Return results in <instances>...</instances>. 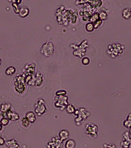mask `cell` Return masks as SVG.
Here are the masks:
<instances>
[{"label":"cell","instance_id":"8fae6325","mask_svg":"<svg viewBox=\"0 0 131 148\" xmlns=\"http://www.w3.org/2000/svg\"><path fill=\"white\" fill-rule=\"evenodd\" d=\"M30 10L26 6L23 5L20 7L18 16L21 18H25L27 17L29 14Z\"/></svg>","mask_w":131,"mask_h":148},{"label":"cell","instance_id":"d4e9b609","mask_svg":"<svg viewBox=\"0 0 131 148\" xmlns=\"http://www.w3.org/2000/svg\"><path fill=\"white\" fill-rule=\"evenodd\" d=\"M5 143V140L3 137L0 136V146H3Z\"/></svg>","mask_w":131,"mask_h":148},{"label":"cell","instance_id":"4316f807","mask_svg":"<svg viewBox=\"0 0 131 148\" xmlns=\"http://www.w3.org/2000/svg\"><path fill=\"white\" fill-rule=\"evenodd\" d=\"M130 134L131 135V129H130Z\"/></svg>","mask_w":131,"mask_h":148},{"label":"cell","instance_id":"603a6c76","mask_svg":"<svg viewBox=\"0 0 131 148\" xmlns=\"http://www.w3.org/2000/svg\"><path fill=\"white\" fill-rule=\"evenodd\" d=\"M103 148H117L115 144L111 143H104L103 145Z\"/></svg>","mask_w":131,"mask_h":148},{"label":"cell","instance_id":"6da1fadb","mask_svg":"<svg viewBox=\"0 0 131 148\" xmlns=\"http://www.w3.org/2000/svg\"><path fill=\"white\" fill-rule=\"evenodd\" d=\"M124 48L122 44L119 42H113L108 45L107 53L111 58H115L122 54Z\"/></svg>","mask_w":131,"mask_h":148},{"label":"cell","instance_id":"277c9868","mask_svg":"<svg viewBox=\"0 0 131 148\" xmlns=\"http://www.w3.org/2000/svg\"><path fill=\"white\" fill-rule=\"evenodd\" d=\"M77 115L76 118L74 119L75 122L76 124H81L82 122L88 118L90 115V112L86 110L84 108H79L76 110L75 113Z\"/></svg>","mask_w":131,"mask_h":148},{"label":"cell","instance_id":"9c48e42d","mask_svg":"<svg viewBox=\"0 0 131 148\" xmlns=\"http://www.w3.org/2000/svg\"><path fill=\"white\" fill-rule=\"evenodd\" d=\"M17 70V68L16 66L11 65L5 68L4 71V74L7 76H13L16 73Z\"/></svg>","mask_w":131,"mask_h":148},{"label":"cell","instance_id":"44dd1931","mask_svg":"<svg viewBox=\"0 0 131 148\" xmlns=\"http://www.w3.org/2000/svg\"><path fill=\"white\" fill-rule=\"evenodd\" d=\"M43 81L42 77L41 76V75H37L36 79L34 81V84L37 86H39L41 85V83H42V82Z\"/></svg>","mask_w":131,"mask_h":148},{"label":"cell","instance_id":"5b68a950","mask_svg":"<svg viewBox=\"0 0 131 148\" xmlns=\"http://www.w3.org/2000/svg\"><path fill=\"white\" fill-rule=\"evenodd\" d=\"M47 107L45 105V101L42 98H40L37 101L34 108L35 114L38 116H41L46 113Z\"/></svg>","mask_w":131,"mask_h":148},{"label":"cell","instance_id":"2e32d148","mask_svg":"<svg viewBox=\"0 0 131 148\" xmlns=\"http://www.w3.org/2000/svg\"><path fill=\"white\" fill-rule=\"evenodd\" d=\"M122 15L123 18L126 19H128L130 18L131 15L130 9L128 8L124 9L122 11Z\"/></svg>","mask_w":131,"mask_h":148},{"label":"cell","instance_id":"9a60e30c","mask_svg":"<svg viewBox=\"0 0 131 148\" xmlns=\"http://www.w3.org/2000/svg\"><path fill=\"white\" fill-rule=\"evenodd\" d=\"M76 145L75 141L72 139H70L65 142L64 147L65 148H75Z\"/></svg>","mask_w":131,"mask_h":148},{"label":"cell","instance_id":"e0dca14e","mask_svg":"<svg viewBox=\"0 0 131 148\" xmlns=\"http://www.w3.org/2000/svg\"><path fill=\"white\" fill-rule=\"evenodd\" d=\"M123 125L124 127L131 129V113L128 114L126 120L123 123Z\"/></svg>","mask_w":131,"mask_h":148},{"label":"cell","instance_id":"5bb4252c","mask_svg":"<svg viewBox=\"0 0 131 148\" xmlns=\"http://www.w3.org/2000/svg\"><path fill=\"white\" fill-rule=\"evenodd\" d=\"M25 116L29 120L30 123H33L36 121V118L35 113L32 111H29L26 113Z\"/></svg>","mask_w":131,"mask_h":148},{"label":"cell","instance_id":"3957f363","mask_svg":"<svg viewBox=\"0 0 131 148\" xmlns=\"http://www.w3.org/2000/svg\"><path fill=\"white\" fill-rule=\"evenodd\" d=\"M84 132L87 136L93 138H97L99 135L98 126L94 123H88L85 126Z\"/></svg>","mask_w":131,"mask_h":148},{"label":"cell","instance_id":"ffe728a7","mask_svg":"<svg viewBox=\"0 0 131 148\" xmlns=\"http://www.w3.org/2000/svg\"><path fill=\"white\" fill-rule=\"evenodd\" d=\"M66 112L70 114H72V113H74L75 112V108L74 106L71 104H69L66 107Z\"/></svg>","mask_w":131,"mask_h":148},{"label":"cell","instance_id":"7a4b0ae2","mask_svg":"<svg viewBox=\"0 0 131 148\" xmlns=\"http://www.w3.org/2000/svg\"><path fill=\"white\" fill-rule=\"evenodd\" d=\"M13 84L15 92L19 95L22 94L26 90L25 77L23 75H17L14 79Z\"/></svg>","mask_w":131,"mask_h":148},{"label":"cell","instance_id":"4fadbf2b","mask_svg":"<svg viewBox=\"0 0 131 148\" xmlns=\"http://www.w3.org/2000/svg\"><path fill=\"white\" fill-rule=\"evenodd\" d=\"M70 136V133L67 130H62L59 133V138L62 142L67 139Z\"/></svg>","mask_w":131,"mask_h":148},{"label":"cell","instance_id":"52a82bcc","mask_svg":"<svg viewBox=\"0 0 131 148\" xmlns=\"http://www.w3.org/2000/svg\"><path fill=\"white\" fill-rule=\"evenodd\" d=\"M63 143L59 137L54 136L47 142L46 146L47 148H61Z\"/></svg>","mask_w":131,"mask_h":148},{"label":"cell","instance_id":"d6986e66","mask_svg":"<svg viewBox=\"0 0 131 148\" xmlns=\"http://www.w3.org/2000/svg\"><path fill=\"white\" fill-rule=\"evenodd\" d=\"M21 124L24 127H28L30 125V123L29 120L28 119V118L26 117V116H24L21 119Z\"/></svg>","mask_w":131,"mask_h":148},{"label":"cell","instance_id":"cb8c5ba5","mask_svg":"<svg viewBox=\"0 0 131 148\" xmlns=\"http://www.w3.org/2000/svg\"><path fill=\"white\" fill-rule=\"evenodd\" d=\"M66 91L64 90H60V91H57L56 92V95L57 97H60V96H65L66 95Z\"/></svg>","mask_w":131,"mask_h":148},{"label":"cell","instance_id":"7402d4cb","mask_svg":"<svg viewBox=\"0 0 131 148\" xmlns=\"http://www.w3.org/2000/svg\"><path fill=\"white\" fill-rule=\"evenodd\" d=\"M10 122V120L7 118H2V119L0 120V123L3 127H6V126H8Z\"/></svg>","mask_w":131,"mask_h":148},{"label":"cell","instance_id":"83f0119b","mask_svg":"<svg viewBox=\"0 0 131 148\" xmlns=\"http://www.w3.org/2000/svg\"><path fill=\"white\" fill-rule=\"evenodd\" d=\"M130 13H131V9H130Z\"/></svg>","mask_w":131,"mask_h":148},{"label":"cell","instance_id":"30bf717a","mask_svg":"<svg viewBox=\"0 0 131 148\" xmlns=\"http://www.w3.org/2000/svg\"><path fill=\"white\" fill-rule=\"evenodd\" d=\"M5 144L7 148H20L18 141L14 138L8 140Z\"/></svg>","mask_w":131,"mask_h":148},{"label":"cell","instance_id":"8992f818","mask_svg":"<svg viewBox=\"0 0 131 148\" xmlns=\"http://www.w3.org/2000/svg\"><path fill=\"white\" fill-rule=\"evenodd\" d=\"M55 107L63 110L66 107L68 103V98L66 96L57 97L55 98Z\"/></svg>","mask_w":131,"mask_h":148},{"label":"cell","instance_id":"7c38bea8","mask_svg":"<svg viewBox=\"0 0 131 148\" xmlns=\"http://www.w3.org/2000/svg\"><path fill=\"white\" fill-rule=\"evenodd\" d=\"M11 109V104L9 101L3 102L0 105V112L1 113H5Z\"/></svg>","mask_w":131,"mask_h":148},{"label":"cell","instance_id":"ba28073f","mask_svg":"<svg viewBox=\"0 0 131 148\" xmlns=\"http://www.w3.org/2000/svg\"><path fill=\"white\" fill-rule=\"evenodd\" d=\"M2 118H7L11 121H17L20 119L19 114L14 112L11 109L8 112L2 113Z\"/></svg>","mask_w":131,"mask_h":148},{"label":"cell","instance_id":"ac0fdd59","mask_svg":"<svg viewBox=\"0 0 131 148\" xmlns=\"http://www.w3.org/2000/svg\"><path fill=\"white\" fill-rule=\"evenodd\" d=\"M12 3H11V6L13 9L14 12L15 14H19L20 7L18 4H17L15 2V1H11Z\"/></svg>","mask_w":131,"mask_h":148},{"label":"cell","instance_id":"484cf974","mask_svg":"<svg viewBox=\"0 0 131 148\" xmlns=\"http://www.w3.org/2000/svg\"><path fill=\"white\" fill-rule=\"evenodd\" d=\"M2 58L0 57V66L2 65Z\"/></svg>","mask_w":131,"mask_h":148}]
</instances>
